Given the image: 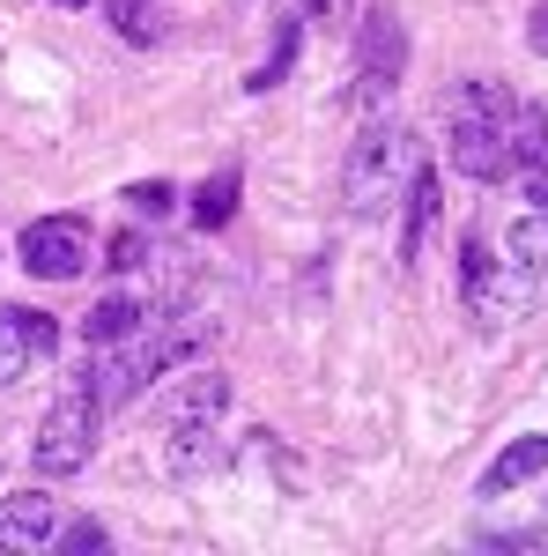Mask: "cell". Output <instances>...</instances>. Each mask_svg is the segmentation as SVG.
Instances as JSON below:
<instances>
[{
  "label": "cell",
  "mask_w": 548,
  "mask_h": 556,
  "mask_svg": "<svg viewBox=\"0 0 548 556\" xmlns=\"http://www.w3.org/2000/svg\"><path fill=\"white\" fill-rule=\"evenodd\" d=\"M238 186H245V178H238V164L208 172V178H201V193H193V223H201V230H222V223L238 215Z\"/></svg>",
  "instance_id": "cell-14"
},
{
  "label": "cell",
  "mask_w": 548,
  "mask_h": 556,
  "mask_svg": "<svg viewBox=\"0 0 548 556\" xmlns=\"http://www.w3.org/2000/svg\"><path fill=\"white\" fill-rule=\"evenodd\" d=\"M133 327H149V304H141V298H97V304H89V319H82V342L89 349L127 342Z\"/></svg>",
  "instance_id": "cell-12"
},
{
  "label": "cell",
  "mask_w": 548,
  "mask_h": 556,
  "mask_svg": "<svg viewBox=\"0 0 548 556\" xmlns=\"http://www.w3.org/2000/svg\"><path fill=\"white\" fill-rule=\"evenodd\" d=\"M52 549H67V556H89V549H112V534H104V519H67V527L52 534Z\"/></svg>",
  "instance_id": "cell-21"
},
{
  "label": "cell",
  "mask_w": 548,
  "mask_h": 556,
  "mask_svg": "<svg viewBox=\"0 0 548 556\" xmlns=\"http://www.w3.org/2000/svg\"><path fill=\"white\" fill-rule=\"evenodd\" d=\"M30 327H23V304H0V386L8 379H23L30 371Z\"/></svg>",
  "instance_id": "cell-16"
},
{
  "label": "cell",
  "mask_w": 548,
  "mask_h": 556,
  "mask_svg": "<svg viewBox=\"0 0 548 556\" xmlns=\"http://www.w3.org/2000/svg\"><path fill=\"white\" fill-rule=\"evenodd\" d=\"M422 172V141L400 119H364V134L348 141V156H341V201H348V215L356 223H371V215H385L408 186H416Z\"/></svg>",
  "instance_id": "cell-1"
},
{
  "label": "cell",
  "mask_w": 548,
  "mask_h": 556,
  "mask_svg": "<svg viewBox=\"0 0 548 556\" xmlns=\"http://www.w3.org/2000/svg\"><path fill=\"white\" fill-rule=\"evenodd\" d=\"M460 304H467V319H474L482 334H497L511 319H526L534 275H526L519 260H497L482 238H460Z\"/></svg>",
  "instance_id": "cell-4"
},
{
  "label": "cell",
  "mask_w": 548,
  "mask_h": 556,
  "mask_svg": "<svg viewBox=\"0 0 548 556\" xmlns=\"http://www.w3.org/2000/svg\"><path fill=\"white\" fill-rule=\"evenodd\" d=\"M400 75H408V23L379 8V15H364V45H356V104L379 112L400 89Z\"/></svg>",
  "instance_id": "cell-6"
},
{
  "label": "cell",
  "mask_w": 548,
  "mask_h": 556,
  "mask_svg": "<svg viewBox=\"0 0 548 556\" xmlns=\"http://www.w3.org/2000/svg\"><path fill=\"white\" fill-rule=\"evenodd\" d=\"M222 416H230V379H222V371H186V379L164 393L170 430H222Z\"/></svg>",
  "instance_id": "cell-8"
},
{
  "label": "cell",
  "mask_w": 548,
  "mask_h": 556,
  "mask_svg": "<svg viewBox=\"0 0 548 556\" xmlns=\"http://www.w3.org/2000/svg\"><path fill=\"white\" fill-rule=\"evenodd\" d=\"M104 267H119V275H127V267H141V260H149V245H141V230H119V238H112V245H104Z\"/></svg>",
  "instance_id": "cell-22"
},
{
  "label": "cell",
  "mask_w": 548,
  "mask_h": 556,
  "mask_svg": "<svg viewBox=\"0 0 548 556\" xmlns=\"http://www.w3.org/2000/svg\"><path fill=\"white\" fill-rule=\"evenodd\" d=\"M89 453H97V393H89V379L60 386V401L44 408L38 438H30V460H38L44 482H60V475H82Z\"/></svg>",
  "instance_id": "cell-5"
},
{
  "label": "cell",
  "mask_w": 548,
  "mask_h": 556,
  "mask_svg": "<svg viewBox=\"0 0 548 556\" xmlns=\"http://www.w3.org/2000/svg\"><path fill=\"white\" fill-rule=\"evenodd\" d=\"M119 201H127V208L141 215V223H156V215H170V208H178V186H170V178H133V186L119 193Z\"/></svg>",
  "instance_id": "cell-20"
},
{
  "label": "cell",
  "mask_w": 548,
  "mask_h": 556,
  "mask_svg": "<svg viewBox=\"0 0 548 556\" xmlns=\"http://www.w3.org/2000/svg\"><path fill=\"white\" fill-rule=\"evenodd\" d=\"M52 534H60V497H44V490L0 497V542L8 549H52Z\"/></svg>",
  "instance_id": "cell-9"
},
{
  "label": "cell",
  "mask_w": 548,
  "mask_h": 556,
  "mask_svg": "<svg viewBox=\"0 0 548 556\" xmlns=\"http://www.w3.org/2000/svg\"><path fill=\"white\" fill-rule=\"evenodd\" d=\"M526 45H534V52H541V60H548V0H541V8H534V23H526Z\"/></svg>",
  "instance_id": "cell-24"
},
{
  "label": "cell",
  "mask_w": 548,
  "mask_h": 556,
  "mask_svg": "<svg viewBox=\"0 0 548 556\" xmlns=\"http://www.w3.org/2000/svg\"><path fill=\"white\" fill-rule=\"evenodd\" d=\"M534 475H548V438H519V445H505V453L489 460V475H482V497H505V490L534 482Z\"/></svg>",
  "instance_id": "cell-11"
},
{
  "label": "cell",
  "mask_w": 548,
  "mask_h": 556,
  "mask_svg": "<svg viewBox=\"0 0 548 556\" xmlns=\"http://www.w3.org/2000/svg\"><path fill=\"white\" fill-rule=\"evenodd\" d=\"M519 172H526V201H534V208H548V149L534 156V164H519Z\"/></svg>",
  "instance_id": "cell-23"
},
{
  "label": "cell",
  "mask_w": 548,
  "mask_h": 556,
  "mask_svg": "<svg viewBox=\"0 0 548 556\" xmlns=\"http://www.w3.org/2000/svg\"><path fill=\"white\" fill-rule=\"evenodd\" d=\"M505 253L534 275V282H548V208H526V215H511V230H505Z\"/></svg>",
  "instance_id": "cell-13"
},
{
  "label": "cell",
  "mask_w": 548,
  "mask_h": 556,
  "mask_svg": "<svg viewBox=\"0 0 548 556\" xmlns=\"http://www.w3.org/2000/svg\"><path fill=\"white\" fill-rule=\"evenodd\" d=\"M445 156L460 178H505L511 172V149H505V127H511V89L505 83H460L453 104H445Z\"/></svg>",
  "instance_id": "cell-3"
},
{
  "label": "cell",
  "mask_w": 548,
  "mask_h": 556,
  "mask_svg": "<svg viewBox=\"0 0 548 556\" xmlns=\"http://www.w3.org/2000/svg\"><path fill=\"white\" fill-rule=\"evenodd\" d=\"M60 8H89V0H60Z\"/></svg>",
  "instance_id": "cell-25"
},
{
  "label": "cell",
  "mask_w": 548,
  "mask_h": 556,
  "mask_svg": "<svg viewBox=\"0 0 548 556\" xmlns=\"http://www.w3.org/2000/svg\"><path fill=\"white\" fill-rule=\"evenodd\" d=\"M400 208H408V223H400V267H416L430 230H437V172H416V186L400 193Z\"/></svg>",
  "instance_id": "cell-10"
},
{
  "label": "cell",
  "mask_w": 548,
  "mask_h": 556,
  "mask_svg": "<svg viewBox=\"0 0 548 556\" xmlns=\"http://www.w3.org/2000/svg\"><path fill=\"white\" fill-rule=\"evenodd\" d=\"M215 460V430H170L164 438V468L170 475H201Z\"/></svg>",
  "instance_id": "cell-18"
},
{
  "label": "cell",
  "mask_w": 548,
  "mask_h": 556,
  "mask_svg": "<svg viewBox=\"0 0 548 556\" xmlns=\"http://www.w3.org/2000/svg\"><path fill=\"white\" fill-rule=\"evenodd\" d=\"M15 260H23L38 282H75L89 267V223L82 215H38V223L15 238Z\"/></svg>",
  "instance_id": "cell-7"
},
{
  "label": "cell",
  "mask_w": 548,
  "mask_h": 556,
  "mask_svg": "<svg viewBox=\"0 0 548 556\" xmlns=\"http://www.w3.org/2000/svg\"><path fill=\"white\" fill-rule=\"evenodd\" d=\"M201 342H208V327H193V319H170V327H133L127 342H104V349H97V364L82 371L89 393H97V416H104V408H127L149 379H170V371H178V364H186Z\"/></svg>",
  "instance_id": "cell-2"
},
{
  "label": "cell",
  "mask_w": 548,
  "mask_h": 556,
  "mask_svg": "<svg viewBox=\"0 0 548 556\" xmlns=\"http://www.w3.org/2000/svg\"><path fill=\"white\" fill-rule=\"evenodd\" d=\"M104 23L127 45H141V52L164 45V8H156V0H104Z\"/></svg>",
  "instance_id": "cell-15"
},
{
  "label": "cell",
  "mask_w": 548,
  "mask_h": 556,
  "mask_svg": "<svg viewBox=\"0 0 548 556\" xmlns=\"http://www.w3.org/2000/svg\"><path fill=\"white\" fill-rule=\"evenodd\" d=\"M296 38H304V23H282V38H275V52H267V60H259L253 75H245V89H253V97H259V89H275L282 75H290V60H296Z\"/></svg>",
  "instance_id": "cell-19"
},
{
  "label": "cell",
  "mask_w": 548,
  "mask_h": 556,
  "mask_svg": "<svg viewBox=\"0 0 548 556\" xmlns=\"http://www.w3.org/2000/svg\"><path fill=\"white\" fill-rule=\"evenodd\" d=\"M505 149H511V164H534V156L548 149V112H541V104H511Z\"/></svg>",
  "instance_id": "cell-17"
}]
</instances>
